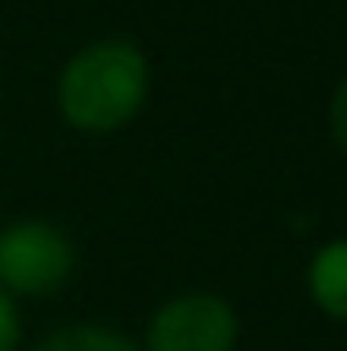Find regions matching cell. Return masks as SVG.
I'll return each instance as SVG.
<instances>
[{
    "label": "cell",
    "instance_id": "6da1fadb",
    "mask_svg": "<svg viewBox=\"0 0 347 351\" xmlns=\"http://www.w3.org/2000/svg\"><path fill=\"white\" fill-rule=\"evenodd\" d=\"M152 94L147 53L134 40H94L67 58L58 76V112L71 129L116 134Z\"/></svg>",
    "mask_w": 347,
    "mask_h": 351
},
{
    "label": "cell",
    "instance_id": "7a4b0ae2",
    "mask_svg": "<svg viewBox=\"0 0 347 351\" xmlns=\"http://www.w3.org/2000/svg\"><path fill=\"white\" fill-rule=\"evenodd\" d=\"M76 271L67 232L40 218H18L0 232V289L9 298H49Z\"/></svg>",
    "mask_w": 347,
    "mask_h": 351
},
{
    "label": "cell",
    "instance_id": "3957f363",
    "mask_svg": "<svg viewBox=\"0 0 347 351\" xmlns=\"http://www.w3.org/2000/svg\"><path fill=\"white\" fill-rule=\"evenodd\" d=\"M241 320L218 293H178L152 311L143 351H236Z\"/></svg>",
    "mask_w": 347,
    "mask_h": 351
},
{
    "label": "cell",
    "instance_id": "277c9868",
    "mask_svg": "<svg viewBox=\"0 0 347 351\" xmlns=\"http://www.w3.org/2000/svg\"><path fill=\"white\" fill-rule=\"evenodd\" d=\"M307 293L330 320L347 325V240H330L307 263Z\"/></svg>",
    "mask_w": 347,
    "mask_h": 351
},
{
    "label": "cell",
    "instance_id": "5b68a950",
    "mask_svg": "<svg viewBox=\"0 0 347 351\" xmlns=\"http://www.w3.org/2000/svg\"><path fill=\"white\" fill-rule=\"evenodd\" d=\"M32 351H143V347L107 325H67V329H53L49 338H40Z\"/></svg>",
    "mask_w": 347,
    "mask_h": 351
},
{
    "label": "cell",
    "instance_id": "8992f818",
    "mask_svg": "<svg viewBox=\"0 0 347 351\" xmlns=\"http://www.w3.org/2000/svg\"><path fill=\"white\" fill-rule=\"evenodd\" d=\"M23 338V320H18V302L0 289V351H18Z\"/></svg>",
    "mask_w": 347,
    "mask_h": 351
},
{
    "label": "cell",
    "instance_id": "52a82bcc",
    "mask_svg": "<svg viewBox=\"0 0 347 351\" xmlns=\"http://www.w3.org/2000/svg\"><path fill=\"white\" fill-rule=\"evenodd\" d=\"M330 134H334V143H339V152L347 156V76L330 98Z\"/></svg>",
    "mask_w": 347,
    "mask_h": 351
}]
</instances>
